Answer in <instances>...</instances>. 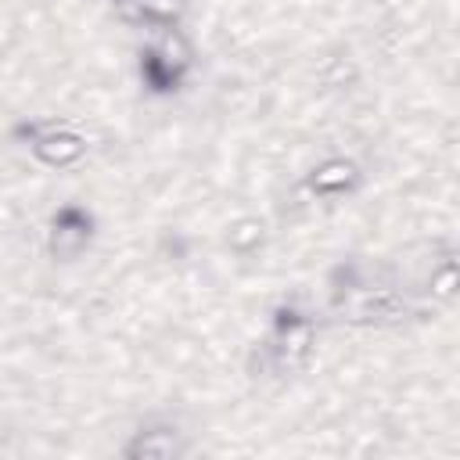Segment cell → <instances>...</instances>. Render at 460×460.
<instances>
[{"mask_svg": "<svg viewBox=\"0 0 460 460\" xmlns=\"http://www.w3.org/2000/svg\"><path fill=\"white\" fill-rule=\"evenodd\" d=\"M187 58H190L187 43H183L180 32H172V25H169L165 36L147 50V75H151V83H158V86L176 83L180 72L187 68Z\"/></svg>", "mask_w": 460, "mask_h": 460, "instance_id": "cell-1", "label": "cell"}, {"mask_svg": "<svg viewBox=\"0 0 460 460\" xmlns=\"http://www.w3.org/2000/svg\"><path fill=\"white\" fill-rule=\"evenodd\" d=\"M32 151H36L47 165H68V162H75V158L83 155V140H79L75 133H68V129L50 126V129L36 133Z\"/></svg>", "mask_w": 460, "mask_h": 460, "instance_id": "cell-2", "label": "cell"}, {"mask_svg": "<svg viewBox=\"0 0 460 460\" xmlns=\"http://www.w3.org/2000/svg\"><path fill=\"white\" fill-rule=\"evenodd\" d=\"M309 338H313L309 320L288 313V320H280L277 331H273V352H277V359H280V363L302 359V356L309 352Z\"/></svg>", "mask_w": 460, "mask_h": 460, "instance_id": "cell-3", "label": "cell"}, {"mask_svg": "<svg viewBox=\"0 0 460 460\" xmlns=\"http://www.w3.org/2000/svg\"><path fill=\"white\" fill-rule=\"evenodd\" d=\"M50 237H54V252L58 255H75L90 237V219L79 208H65L54 219V234Z\"/></svg>", "mask_w": 460, "mask_h": 460, "instance_id": "cell-4", "label": "cell"}, {"mask_svg": "<svg viewBox=\"0 0 460 460\" xmlns=\"http://www.w3.org/2000/svg\"><path fill=\"white\" fill-rule=\"evenodd\" d=\"M352 180H356V169H352L349 162L334 158V162H323L320 169H313L309 187H313L316 194H341V190H345Z\"/></svg>", "mask_w": 460, "mask_h": 460, "instance_id": "cell-5", "label": "cell"}]
</instances>
